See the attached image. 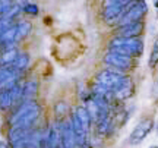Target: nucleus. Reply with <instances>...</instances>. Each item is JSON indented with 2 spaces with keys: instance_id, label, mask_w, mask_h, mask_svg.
<instances>
[{
  "instance_id": "obj_18",
  "label": "nucleus",
  "mask_w": 158,
  "mask_h": 148,
  "mask_svg": "<svg viewBox=\"0 0 158 148\" xmlns=\"http://www.w3.org/2000/svg\"><path fill=\"white\" fill-rule=\"evenodd\" d=\"M22 12L23 13H28V15H32V16H37L40 9L35 3H25V5L22 6Z\"/></svg>"
},
{
  "instance_id": "obj_15",
  "label": "nucleus",
  "mask_w": 158,
  "mask_h": 148,
  "mask_svg": "<svg viewBox=\"0 0 158 148\" xmlns=\"http://www.w3.org/2000/svg\"><path fill=\"white\" fill-rule=\"evenodd\" d=\"M75 114H76L78 119L81 120V123H82V126L85 128V131H89V126H91V123H92V120H91V116H89V113H88V110L85 107H78L75 110Z\"/></svg>"
},
{
  "instance_id": "obj_10",
  "label": "nucleus",
  "mask_w": 158,
  "mask_h": 148,
  "mask_svg": "<svg viewBox=\"0 0 158 148\" xmlns=\"http://www.w3.org/2000/svg\"><path fill=\"white\" fill-rule=\"evenodd\" d=\"M133 87H135L133 85V81L130 79V78H127L123 82V85L114 91V100H126V98H129L133 94V91H135Z\"/></svg>"
},
{
  "instance_id": "obj_19",
  "label": "nucleus",
  "mask_w": 158,
  "mask_h": 148,
  "mask_svg": "<svg viewBox=\"0 0 158 148\" xmlns=\"http://www.w3.org/2000/svg\"><path fill=\"white\" fill-rule=\"evenodd\" d=\"M13 5H15V0H0V16L10 11Z\"/></svg>"
},
{
  "instance_id": "obj_17",
  "label": "nucleus",
  "mask_w": 158,
  "mask_h": 148,
  "mask_svg": "<svg viewBox=\"0 0 158 148\" xmlns=\"http://www.w3.org/2000/svg\"><path fill=\"white\" fill-rule=\"evenodd\" d=\"M158 65V38L154 41L152 50L149 53V59H148V66L149 68H155Z\"/></svg>"
},
{
  "instance_id": "obj_11",
  "label": "nucleus",
  "mask_w": 158,
  "mask_h": 148,
  "mask_svg": "<svg viewBox=\"0 0 158 148\" xmlns=\"http://www.w3.org/2000/svg\"><path fill=\"white\" fill-rule=\"evenodd\" d=\"M29 62H31V57H29V54H28V53H25V51H22V53H18L15 62L12 63L10 66L13 69H16L18 72H23V70L29 66Z\"/></svg>"
},
{
  "instance_id": "obj_14",
  "label": "nucleus",
  "mask_w": 158,
  "mask_h": 148,
  "mask_svg": "<svg viewBox=\"0 0 158 148\" xmlns=\"http://www.w3.org/2000/svg\"><path fill=\"white\" fill-rule=\"evenodd\" d=\"M19 75H21V72H18L16 69H13L10 65L9 66L0 65V85L5 84L6 81H9L13 76H19Z\"/></svg>"
},
{
  "instance_id": "obj_4",
  "label": "nucleus",
  "mask_w": 158,
  "mask_h": 148,
  "mask_svg": "<svg viewBox=\"0 0 158 148\" xmlns=\"http://www.w3.org/2000/svg\"><path fill=\"white\" fill-rule=\"evenodd\" d=\"M129 76L127 75H124L123 72H118V70H114V69H104L101 70L100 74L97 75L95 78V82L98 84H102L104 87H107L108 90H111V91H116L118 90L120 87L123 85V82L127 79Z\"/></svg>"
},
{
  "instance_id": "obj_6",
  "label": "nucleus",
  "mask_w": 158,
  "mask_h": 148,
  "mask_svg": "<svg viewBox=\"0 0 158 148\" xmlns=\"http://www.w3.org/2000/svg\"><path fill=\"white\" fill-rule=\"evenodd\" d=\"M104 9H102V18L108 25H114L118 23V21L122 19L124 11H126V5L118 3L117 0H104Z\"/></svg>"
},
{
  "instance_id": "obj_2",
  "label": "nucleus",
  "mask_w": 158,
  "mask_h": 148,
  "mask_svg": "<svg viewBox=\"0 0 158 148\" xmlns=\"http://www.w3.org/2000/svg\"><path fill=\"white\" fill-rule=\"evenodd\" d=\"M108 50L124 54V56L136 57L143 53V41L141 37H122L116 35L108 43Z\"/></svg>"
},
{
  "instance_id": "obj_16",
  "label": "nucleus",
  "mask_w": 158,
  "mask_h": 148,
  "mask_svg": "<svg viewBox=\"0 0 158 148\" xmlns=\"http://www.w3.org/2000/svg\"><path fill=\"white\" fill-rule=\"evenodd\" d=\"M68 110H69V107L64 101H59L56 106H54V114H56V117L59 120H63L68 116Z\"/></svg>"
},
{
  "instance_id": "obj_8",
  "label": "nucleus",
  "mask_w": 158,
  "mask_h": 148,
  "mask_svg": "<svg viewBox=\"0 0 158 148\" xmlns=\"http://www.w3.org/2000/svg\"><path fill=\"white\" fill-rule=\"evenodd\" d=\"M143 29H145V22L138 21V22L126 23L123 27H118L117 35H122V37H141Z\"/></svg>"
},
{
  "instance_id": "obj_5",
  "label": "nucleus",
  "mask_w": 158,
  "mask_h": 148,
  "mask_svg": "<svg viewBox=\"0 0 158 148\" xmlns=\"http://www.w3.org/2000/svg\"><path fill=\"white\" fill-rule=\"evenodd\" d=\"M133 62H135V57L118 54V53H114L111 50H108L106 53V56H104V63L110 69H114V70H118V72H126V70L132 69L133 68Z\"/></svg>"
},
{
  "instance_id": "obj_12",
  "label": "nucleus",
  "mask_w": 158,
  "mask_h": 148,
  "mask_svg": "<svg viewBox=\"0 0 158 148\" xmlns=\"http://www.w3.org/2000/svg\"><path fill=\"white\" fill-rule=\"evenodd\" d=\"M31 29H32V25L28 21H19V22H16V40L15 41L19 43V41L25 40L29 35Z\"/></svg>"
},
{
  "instance_id": "obj_20",
  "label": "nucleus",
  "mask_w": 158,
  "mask_h": 148,
  "mask_svg": "<svg viewBox=\"0 0 158 148\" xmlns=\"http://www.w3.org/2000/svg\"><path fill=\"white\" fill-rule=\"evenodd\" d=\"M118 3H122V5H129V3H132V2H133V0H117Z\"/></svg>"
},
{
  "instance_id": "obj_21",
  "label": "nucleus",
  "mask_w": 158,
  "mask_h": 148,
  "mask_svg": "<svg viewBox=\"0 0 158 148\" xmlns=\"http://www.w3.org/2000/svg\"><path fill=\"white\" fill-rule=\"evenodd\" d=\"M0 148H10L9 147V144L5 142V141H0Z\"/></svg>"
},
{
  "instance_id": "obj_13",
  "label": "nucleus",
  "mask_w": 158,
  "mask_h": 148,
  "mask_svg": "<svg viewBox=\"0 0 158 148\" xmlns=\"http://www.w3.org/2000/svg\"><path fill=\"white\" fill-rule=\"evenodd\" d=\"M18 53H19V51L15 49V46L5 49V51L0 54V65H6V66L12 65V63L15 62V59H16Z\"/></svg>"
},
{
  "instance_id": "obj_3",
  "label": "nucleus",
  "mask_w": 158,
  "mask_h": 148,
  "mask_svg": "<svg viewBox=\"0 0 158 148\" xmlns=\"http://www.w3.org/2000/svg\"><path fill=\"white\" fill-rule=\"evenodd\" d=\"M148 13V5L145 0H133L132 3L127 5L126 11H124L122 19L118 21V27H123L126 23L138 22V21H143L145 15Z\"/></svg>"
},
{
  "instance_id": "obj_1",
  "label": "nucleus",
  "mask_w": 158,
  "mask_h": 148,
  "mask_svg": "<svg viewBox=\"0 0 158 148\" xmlns=\"http://www.w3.org/2000/svg\"><path fill=\"white\" fill-rule=\"evenodd\" d=\"M40 114H41V106L35 100L21 103V106H18V108L10 116L9 123H10V126H16V128H22V129H31L32 125L40 117Z\"/></svg>"
},
{
  "instance_id": "obj_23",
  "label": "nucleus",
  "mask_w": 158,
  "mask_h": 148,
  "mask_svg": "<svg viewBox=\"0 0 158 148\" xmlns=\"http://www.w3.org/2000/svg\"><path fill=\"white\" fill-rule=\"evenodd\" d=\"M151 148H158V147H151Z\"/></svg>"
},
{
  "instance_id": "obj_7",
  "label": "nucleus",
  "mask_w": 158,
  "mask_h": 148,
  "mask_svg": "<svg viewBox=\"0 0 158 148\" xmlns=\"http://www.w3.org/2000/svg\"><path fill=\"white\" fill-rule=\"evenodd\" d=\"M154 126V122L151 117H145L142 119L138 125L135 126V129L130 133V144H139L142 142L145 138L148 137V133L151 132Z\"/></svg>"
},
{
  "instance_id": "obj_9",
  "label": "nucleus",
  "mask_w": 158,
  "mask_h": 148,
  "mask_svg": "<svg viewBox=\"0 0 158 148\" xmlns=\"http://www.w3.org/2000/svg\"><path fill=\"white\" fill-rule=\"evenodd\" d=\"M37 94H38V82L35 79L27 81L23 84V90H22V103L35 100Z\"/></svg>"
},
{
  "instance_id": "obj_22",
  "label": "nucleus",
  "mask_w": 158,
  "mask_h": 148,
  "mask_svg": "<svg viewBox=\"0 0 158 148\" xmlns=\"http://www.w3.org/2000/svg\"><path fill=\"white\" fill-rule=\"evenodd\" d=\"M152 3H154V6L158 9V0H152Z\"/></svg>"
}]
</instances>
